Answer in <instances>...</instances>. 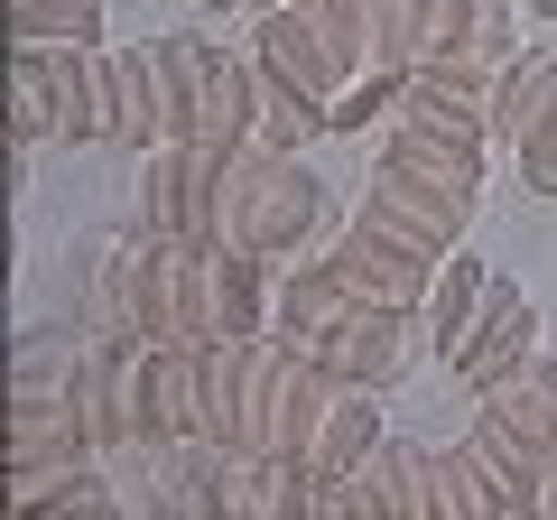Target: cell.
Returning <instances> with one entry per match:
<instances>
[{
  "label": "cell",
  "mask_w": 557,
  "mask_h": 520,
  "mask_svg": "<svg viewBox=\"0 0 557 520\" xmlns=\"http://www.w3.org/2000/svg\"><path fill=\"white\" fill-rule=\"evenodd\" d=\"M335 196L307 168V149H233L214 168V251H260V260H317L335 242Z\"/></svg>",
  "instance_id": "obj_1"
},
{
  "label": "cell",
  "mask_w": 557,
  "mask_h": 520,
  "mask_svg": "<svg viewBox=\"0 0 557 520\" xmlns=\"http://www.w3.org/2000/svg\"><path fill=\"white\" fill-rule=\"evenodd\" d=\"M381 437H391V428H381V391H372V381H344V372H325V362H307L298 400H288V437H278V456L317 465V474H354Z\"/></svg>",
  "instance_id": "obj_2"
},
{
  "label": "cell",
  "mask_w": 557,
  "mask_h": 520,
  "mask_svg": "<svg viewBox=\"0 0 557 520\" xmlns=\"http://www.w3.org/2000/svg\"><path fill=\"white\" fill-rule=\"evenodd\" d=\"M474 205L483 196L428 177V168L381 159L372 177H362V196H354V223H372V233H391V242H409V251L446 260V251H465V233H474Z\"/></svg>",
  "instance_id": "obj_3"
},
{
  "label": "cell",
  "mask_w": 557,
  "mask_h": 520,
  "mask_svg": "<svg viewBox=\"0 0 557 520\" xmlns=\"http://www.w3.org/2000/svg\"><path fill=\"white\" fill-rule=\"evenodd\" d=\"M186 38V65H196V102H186V140L205 159H233V149L260 140V57L205 38V28H177Z\"/></svg>",
  "instance_id": "obj_4"
},
{
  "label": "cell",
  "mask_w": 557,
  "mask_h": 520,
  "mask_svg": "<svg viewBox=\"0 0 557 520\" xmlns=\"http://www.w3.org/2000/svg\"><path fill=\"white\" fill-rule=\"evenodd\" d=\"M121 391H131L139 446H159V456H168L177 437H205V354H196V344H149V335H131Z\"/></svg>",
  "instance_id": "obj_5"
},
{
  "label": "cell",
  "mask_w": 557,
  "mask_h": 520,
  "mask_svg": "<svg viewBox=\"0 0 557 520\" xmlns=\"http://www.w3.org/2000/svg\"><path fill=\"white\" fill-rule=\"evenodd\" d=\"M214 168H223V159H205L196 140L139 149V233L214 251Z\"/></svg>",
  "instance_id": "obj_6"
},
{
  "label": "cell",
  "mask_w": 557,
  "mask_h": 520,
  "mask_svg": "<svg viewBox=\"0 0 557 520\" xmlns=\"http://www.w3.org/2000/svg\"><path fill=\"white\" fill-rule=\"evenodd\" d=\"M325 270H335L354 298H381V307H428V288H437V270L446 260H428V251H409V242H391V233H372V223H344L335 242H325Z\"/></svg>",
  "instance_id": "obj_7"
},
{
  "label": "cell",
  "mask_w": 557,
  "mask_h": 520,
  "mask_svg": "<svg viewBox=\"0 0 557 520\" xmlns=\"http://www.w3.org/2000/svg\"><path fill=\"white\" fill-rule=\"evenodd\" d=\"M539 354V307H530V288L520 280H493L483 288V317H474V335L456 344V391H493V381H511L520 362Z\"/></svg>",
  "instance_id": "obj_8"
},
{
  "label": "cell",
  "mask_w": 557,
  "mask_h": 520,
  "mask_svg": "<svg viewBox=\"0 0 557 520\" xmlns=\"http://www.w3.org/2000/svg\"><path fill=\"white\" fill-rule=\"evenodd\" d=\"M121 362H131V325H94V335H84V372H75V428H84V446H94V465L121 456V446H139Z\"/></svg>",
  "instance_id": "obj_9"
},
{
  "label": "cell",
  "mask_w": 557,
  "mask_h": 520,
  "mask_svg": "<svg viewBox=\"0 0 557 520\" xmlns=\"http://www.w3.org/2000/svg\"><path fill=\"white\" fill-rule=\"evenodd\" d=\"M251 57L270 65L278 84H298L307 102H335L344 94V65L325 57V38L307 28V10H260V20H251Z\"/></svg>",
  "instance_id": "obj_10"
},
{
  "label": "cell",
  "mask_w": 557,
  "mask_h": 520,
  "mask_svg": "<svg viewBox=\"0 0 557 520\" xmlns=\"http://www.w3.org/2000/svg\"><path fill=\"white\" fill-rule=\"evenodd\" d=\"M391 131H418V140H446V149H474V159H493V102L446 94V84H428V75H409V94H399Z\"/></svg>",
  "instance_id": "obj_11"
},
{
  "label": "cell",
  "mask_w": 557,
  "mask_h": 520,
  "mask_svg": "<svg viewBox=\"0 0 557 520\" xmlns=\"http://www.w3.org/2000/svg\"><path fill=\"white\" fill-rule=\"evenodd\" d=\"M270 307H278V260L260 251H214V325L233 344H260L270 335Z\"/></svg>",
  "instance_id": "obj_12"
},
{
  "label": "cell",
  "mask_w": 557,
  "mask_h": 520,
  "mask_svg": "<svg viewBox=\"0 0 557 520\" xmlns=\"http://www.w3.org/2000/svg\"><path fill=\"white\" fill-rule=\"evenodd\" d=\"M548 102H557V47H520V57L502 65V84H493V140L520 149Z\"/></svg>",
  "instance_id": "obj_13"
},
{
  "label": "cell",
  "mask_w": 557,
  "mask_h": 520,
  "mask_svg": "<svg viewBox=\"0 0 557 520\" xmlns=\"http://www.w3.org/2000/svg\"><path fill=\"white\" fill-rule=\"evenodd\" d=\"M112 149H159L168 121H159V84H149V38L112 47Z\"/></svg>",
  "instance_id": "obj_14"
},
{
  "label": "cell",
  "mask_w": 557,
  "mask_h": 520,
  "mask_svg": "<svg viewBox=\"0 0 557 520\" xmlns=\"http://www.w3.org/2000/svg\"><path fill=\"white\" fill-rule=\"evenodd\" d=\"M483 288H493V270H483L474 251H446L437 288H428V335H437V362H456V344L474 335V317H483Z\"/></svg>",
  "instance_id": "obj_15"
},
{
  "label": "cell",
  "mask_w": 557,
  "mask_h": 520,
  "mask_svg": "<svg viewBox=\"0 0 557 520\" xmlns=\"http://www.w3.org/2000/svg\"><path fill=\"white\" fill-rule=\"evenodd\" d=\"M437 502H446V520H511V493H502V474L483 465L474 437L437 446Z\"/></svg>",
  "instance_id": "obj_16"
},
{
  "label": "cell",
  "mask_w": 557,
  "mask_h": 520,
  "mask_svg": "<svg viewBox=\"0 0 557 520\" xmlns=\"http://www.w3.org/2000/svg\"><path fill=\"white\" fill-rule=\"evenodd\" d=\"M298 10H307V28L325 38V57L344 65V84L381 65V20H372V0H298Z\"/></svg>",
  "instance_id": "obj_17"
},
{
  "label": "cell",
  "mask_w": 557,
  "mask_h": 520,
  "mask_svg": "<svg viewBox=\"0 0 557 520\" xmlns=\"http://www.w3.org/2000/svg\"><path fill=\"white\" fill-rule=\"evenodd\" d=\"M10 140L47 149L57 140V84H47V47H10Z\"/></svg>",
  "instance_id": "obj_18"
},
{
  "label": "cell",
  "mask_w": 557,
  "mask_h": 520,
  "mask_svg": "<svg viewBox=\"0 0 557 520\" xmlns=\"http://www.w3.org/2000/svg\"><path fill=\"white\" fill-rule=\"evenodd\" d=\"M102 0H10V47H94Z\"/></svg>",
  "instance_id": "obj_19"
},
{
  "label": "cell",
  "mask_w": 557,
  "mask_h": 520,
  "mask_svg": "<svg viewBox=\"0 0 557 520\" xmlns=\"http://www.w3.org/2000/svg\"><path fill=\"white\" fill-rule=\"evenodd\" d=\"M399 94H409V75H399V65H372V75H354L335 102H325V131L354 140V131H372L381 112H399Z\"/></svg>",
  "instance_id": "obj_20"
},
{
  "label": "cell",
  "mask_w": 557,
  "mask_h": 520,
  "mask_svg": "<svg viewBox=\"0 0 557 520\" xmlns=\"http://www.w3.org/2000/svg\"><path fill=\"white\" fill-rule=\"evenodd\" d=\"M381 159L428 168V177H446V186H465V196H483V159H474V149H446V140H418V131H391V149H381Z\"/></svg>",
  "instance_id": "obj_21"
},
{
  "label": "cell",
  "mask_w": 557,
  "mask_h": 520,
  "mask_svg": "<svg viewBox=\"0 0 557 520\" xmlns=\"http://www.w3.org/2000/svg\"><path fill=\"white\" fill-rule=\"evenodd\" d=\"M511 159H520V186H530V196H548V205H557V102H548V112L530 121V140H520Z\"/></svg>",
  "instance_id": "obj_22"
},
{
  "label": "cell",
  "mask_w": 557,
  "mask_h": 520,
  "mask_svg": "<svg viewBox=\"0 0 557 520\" xmlns=\"http://www.w3.org/2000/svg\"><path fill=\"white\" fill-rule=\"evenodd\" d=\"M530 20H539V28H557V0H530Z\"/></svg>",
  "instance_id": "obj_23"
},
{
  "label": "cell",
  "mask_w": 557,
  "mask_h": 520,
  "mask_svg": "<svg viewBox=\"0 0 557 520\" xmlns=\"http://www.w3.org/2000/svg\"><path fill=\"white\" fill-rule=\"evenodd\" d=\"M260 10H298V0H251V20H260Z\"/></svg>",
  "instance_id": "obj_24"
},
{
  "label": "cell",
  "mask_w": 557,
  "mask_h": 520,
  "mask_svg": "<svg viewBox=\"0 0 557 520\" xmlns=\"http://www.w3.org/2000/svg\"><path fill=\"white\" fill-rule=\"evenodd\" d=\"M205 10H251V0H205Z\"/></svg>",
  "instance_id": "obj_25"
},
{
  "label": "cell",
  "mask_w": 557,
  "mask_h": 520,
  "mask_svg": "<svg viewBox=\"0 0 557 520\" xmlns=\"http://www.w3.org/2000/svg\"><path fill=\"white\" fill-rule=\"evenodd\" d=\"M548 511H557V474H548Z\"/></svg>",
  "instance_id": "obj_26"
}]
</instances>
